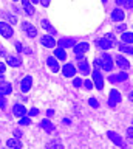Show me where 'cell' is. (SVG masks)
<instances>
[{"mask_svg": "<svg viewBox=\"0 0 133 149\" xmlns=\"http://www.w3.org/2000/svg\"><path fill=\"white\" fill-rule=\"evenodd\" d=\"M40 127H42L45 132H48V134L54 132V124L50 120H42V121H40Z\"/></svg>", "mask_w": 133, "mask_h": 149, "instance_id": "18", "label": "cell"}, {"mask_svg": "<svg viewBox=\"0 0 133 149\" xmlns=\"http://www.w3.org/2000/svg\"><path fill=\"white\" fill-rule=\"evenodd\" d=\"M62 123H63V124H65V126H68V124H70V123H71V121H70V120H68V118H63V120H62Z\"/></svg>", "mask_w": 133, "mask_h": 149, "instance_id": "43", "label": "cell"}, {"mask_svg": "<svg viewBox=\"0 0 133 149\" xmlns=\"http://www.w3.org/2000/svg\"><path fill=\"white\" fill-rule=\"evenodd\" d=\"M42 26H43L47 31L51 33V34H56V28H54V26L51 25V23H50V22L47 20V19H43V20H42Z\"/></svg>", "mask_w": 133, "mask_h": 149, "instance_id": "27", "label": "cell"}, {"mask_svg": "<svg viewBox=\"0 0 133 149\" xmlns=\"http://www.w3.org/2000/svg\"><path fill=\"white\" fill-rule=\"evenodd\" d=\"M11 92H12V87H11L10 82H5V81L0 82V93H3V95H10Z\"/></svg>", "mask_w": 133, "mask_h": 149, "instance_id": "21", "label": "cell"}, {"mask_svg": "<svg viewBox=\"0 0 133 149\" xmlns=\"http://www.w3.org/2000/svg\"><path fill=\"white\" fill-rule=\"evenodd\" d=\"M19 124H20V126H28V124H31V120L26 118V115H25V116H20Z\"/></svg>", "mask_w": 133, "mask_h": 149, "instance_id": "28", "label": "cell"}, {"mask_svg": "<svg viewBox=\"0 0 133 149\" xmlns=\"http://www.w3.org/2000/svg\"><path fill=\"white\" fill-rule=\"evenodd\" d=\"M93 86H96L98 90H102L104 88V78H102V73L99 70V65L94 62V70H93Z\"/></svg>", "mask_w": 133, "mask_h": 149, "instance_id": "2", "label": "cell"}, {"mask_svg": "<svg viewBox=\"0 0 133 149\" xmlns=\"http://www.w3.org/2000/svg\"><path fill=\"white\" fill-rule=\"evenodd\" d=\"M127 78H128V74L127 73H118V74H112V76L108 78V81L110 82H124V81H127Z\"/></svg>", "mask_w": 133, "mask_h": 149, "instance_id": "17", "label": "cell"}, {"mask_svg": "<svg viewBox=\"0 0 133 149\" xmlns=\"http://www.w3.org/2000/svg\"><path fill=\"white\" fill-rule=\"evenodd\" d=\"M16 50L17 51H22V44H20V42H16Z\"/></svg>", "mask_w": 133, "mask_h": 149, "instance_id": "39", "label": "cell"}, {"mask_svg": "<svg viewBox=\"0 0 133 149\" xmlns=\"http://www.w3.org/2000/svg\"><path fill=\"white\" fill-rule=\"evenodd\" d=\"M96 64L98 65H101V67H102L105 72H112L113 70V67H114V62H113V58L110 54H107V53H104L102 56H101L99 59H96L94 61Z\"/></svg>", "mask_w": 133, "mask_h": 149, "instance_id": "1", "label": "cell"}, {"mask_svg": "<svg viewBox=\"0 0 133 149\" xmlns=\"http://www.w3.org/2000/svg\"><path fill=\"white\" fill-rule=\"evenodd\" d=\"M74 44H76L74 39H61V40H59V47H61V48H63V50L74 47Z\"/></svg>", "mask_w": 133, "mask_h": 149, "instance_id": "20", "label": "cell"}, {"mask_svg": "<svg viewBox=\"0 0 133 149\" xmlns=\"http://www.w3.org/2000/svg\"><path fill=\"white\" fill-rule=\"evenodd\" d=\"M22 3H23L25 13L30 14V16H33V14H34V6H33V3H30V0H22Z\"/></svg>", "mask_w": 133, "mask_h": 149, "instance_id": "24", "label": "cell"}, {"mask_svg": "<svg viewBox=\"0 0 133 149\" xmlns=\"http://www.w3.org/2000/svg\"><path fill=\"white\" fill-rule=\"evenodd\" d=\"M114 61H116V65H118L119 68H122V70H128V68H130V62H128L124 56L118 54L116 58H114Z\"/></svg>", "mask_w": 133, "mask_h": 149, "instance_id": "11", "label": "cell"}, {"mask_svg": "<svg viewBox=\"0 0 133 149\" xmlns=\"http://www.w3.org/2000/svg\"><path fill=\"white\" fill-rule=\"evenodd\" d=\"M54 58L59 59V61H65L67 59V53H65V50L63 48H54Z\"/></svg>", "mask_w": 133, "mask_h": 149, "instance_id": "22", "label": "cell"}, {"mask_svg": "<svg viewBox=\"0 0 133 149\" xmlns=\"http://www.w3.org/2000/svg\"><path fill=\"white\" fill-rule=\"evenodd\" d=\"M0 34L5 36L6 39H10V37L14 34V30H12V26L8 22H0Z\"/></svg>", "mask_w": 133, "mask_h": 149, "instance_id": "6", "label": "cell"}, {"mask_svg": "<svg viewBox=\"0 0 133 149\" xmlns=\"http://www.w3.org/2000/svg\"><path fill=\"white\" fill-rule=\"evenodd\" d=\"M125 28H127V26H125V25H124V23H122V25H119V26L116 28V30H118V31H125Z\"/></svg>", "mask_w": 133, "mask_h": 149, "instance_id": "38", "label": "cell"}, {"mask_svg": "<svg viewBox=\"0 0 133 149\" xmlns=\"http://www.w3.org/2000/svg\"><path fill=\"white\" fill-rule=\"evenodd\" d=\"M30 116H36V115H39V109H36V107H33V109H31L30 112Z\"/></svg>", "mask_w": 133, "mask_h": 149, "instance_id": "35", "label": "cell"}, {"mask_svg": "<svg viewBox=\"0 0 133 149\" xmlns=\"http://www.w3.org/2000/svg\"><path fill=\"white\" fill-rule=\"evenodd\" d=\"M14 2H19V0H14Z\"/></svg>", "mask_w": 133, "mask_h": 149, "instance_id": "49", "label": "cell"}, {"mask_svg": "<svg viewBox=\"0 0 133 149\" xmlns=\"http://www.w3.org/2000/svg\"><path fill=\"white\" fill-rule=\"evenodd\" d=\"M124 6L128 8V9H133V0H124Z\"/></svg>", "mask_w": 133, "mask_h": 149, "instance_id": "33", "label": "cell"}, {"mask_svg": "<svg viewBox=\"0 0 133 149\" xmlns=\"http://www.w3.org/2000/svg\"><path fill=\"white\" fill-rule=\"evenodd\" d=\"M114 44H116V42L112 40V39H108V37H105V36L96 40V45H98L99 48H102V50H110V48H113Z\"/></svg>", "mask_w": 133, "mask_h": 149, "instance_id": "5", "label": "cell"}, {"mask_svg": "<svg viewBox=\"0 0 133 149\" xmlns=\"http://www.w3.org/2000/svg\"><path fill=\"white\" fill-rule=\"evenodd\" d=\"M119 50L122 51V53H128V54H133V45L130 44H119Z\"/></svg>", "mask_w": 133, "mask_h": 149, "instance_id": "26", "label": "cell"}, {"mask_svg": "<svg viewBox=\"0 0 133 149\" xmlns=\"http://www.w3.org/2000/svg\"><path fill=\"white\" fill-rule=\"evenodd\" d=\"M5 17H6L11 23H16V22H17V19H16L14 16H11V14H5Z\"/></svg>", "mask_w": 133, "mask_h": 149, "instance_id": "34", "label": "cell"}, {"mask_svg": "<svg viewBox=\"0 0 133 149\" xmlns=\"http://www.w3.org/2000/svg\"><path fill=\"white\" fill-rule=\"evenodd\" d=\"M127 138H128V141L133 143V127H128L127 129Z\"/></svg>", "mask_w": 133, "mask_h": 149, "instance_id": "32", "label": "cell"}, {"mask_svg": "<svg viewBox=\"0 0 133 149\" xmlns=\"http://www.w3.org/2000/svg\"><path fill=\"white\" fill-rule=\"evenodd\" d=\"M88 104H90L91 107H94V109H98V107H99V101L96 100V98H90V100H88Z\"/></svg>", "mask_w": 133, "mask_h": 149, "instance_id": "29", "label": "cell"}, {"mask_svg": "<svg viewBox=\"0 0 133 149\" xmlns=\"http://www.w3.org/2000/svg\"><path fill=\"white\" fill-rule=\"evenodd\" d=\"M3 78H5V73H2V72H0V82L3 81Z\"/></svg>", "mask_w": 133, "mask_h": 149, "instance_id": "44", "label": "cell"}, {"mask_svg": "<svg viewBox=\"0 0 133 149\" xmlns=\"http://www.w3.org/2000/svg\"><path fill=\"white\" fill-rule=\"evenodd\" d=\"M40 42H42V45H43V47H47V48H54V47H56V40H54V37H53V36H50V34L42 36Z\"/></svg>", "mask_w": 133, "mask_h": 149, "instance_id": "8", "label": "cell"}, {"mask_svg": "<svg viewBox=\"0 0 133 149\" xmlns=\"http://www.w3.org/2000/svg\"><path fill=\"white\" fill-rule=\"evenodd\" d=\"M6 146L11 148V149H19V148H22V143H20L19 138H11L6 141Z\"/></svg>", "mask_w": 133, "mask_h": 149, "instance_id": "23", "label": "cell"}, {"mask_svg": "<svg viewBox=\"0 0 133 149\" xmlns=\"http://www.w3.org/2000/svg\"><path fill=\"white\" fill-rule=\"evenodd\" d=\"M47 64H48V67H50V70L51 72H59V62L56 61V58H53V56H50V58L47 59Z\"/></svg>", "mask_w": 133, "mask_h": 149, "instance_id": "19", "label": "cell"}, {"mask_svg": "<svg viewBox=\"0 0 133 149\" xmlns=\"http://www.w3.org/2000/svg\"><path fill=\"white\" fill-rule=\"evenodd\" d=\"M22 26H23L25 33L28 34V37H31V39L37 36V30H36V26H33L31 23H28V22H23V23H22Z\"/></svg>", "mask_w": 133, "mask_h": 149, "instance_id": "10", "label": "cell"}, {"mask_svg": "<svg viewBox=\"0 0 133 149\" xmlns=\"http://www.w3.org/2000/svg\"><path fill=\"white\" fill-rule=\"evenodd\" d=\"M121 39L124 44H133V33H128V31H124Z\"/></svg>", "mask_w": 133, "mask_h": 149, "instance_id": "25", "label": "cell"}, {"mask_svg": "<svg viewBox=\"0 0 133 149\" xmlns=\"http://www.w3.org/2000/svg\"><path fill=\"white\" fill-rule=\"evenodd\" d=\"M124 17H125V14H124V11L121 8H114L112 11V20L114 22H122Z\"/></svg>", "mask_w": 133, "mask_h": 149, "instance_id": "14", "label": "cell"}, {"mask_svg": "<svg viewBox=\"0 0 133 149\" xmlns=\"http://www.w3.org/2000/svg\"><path fill=\"white\" fill-rule=\"evenodd\" d=\"M53 115H54V110H51V109H50V110L47 112V116H48V118H51Z\"/></svg>", "mask_w": 133, "mask_h": 149, "instance_id": "42", "label": "cell"}, {"mask_svg": "<svg viewBox=\"0 0 133 149\" xmlns=\"http://www.w3.org/2000/svg\"><path fill=\"white\" fill-rule=\"evenodd\" d=\"M12 113H14L17 118H20V116H25L26 113H28V110H26L22 104H14V107H12Z\"/></svg>", "mask_w": 133, "mask_h": 149, "instance_id": "15", "label": "cell"}, {"mask_svg": "<svg viewBox=\"0 0 133 149\" xmlns=\"http://www.w3.org/2000/svg\"><path fill=\"white\" fill-rule=\"evenodd\" d=\"M6 64L10 67H20L22 65V59L19 56H14V54H8L6 56Z\"/></svg>", "mask_w": 133, "mask_h": 149, "instance_id": "9", "label": "cell"}, {"mask_svg": "<svg viewBox=\"0 0 133 149\" xmlns=\"http://www.w3.org/2000/svg\"><path fill=\"white\" fill-rule=\"evenodd\" d=\"M82 84H84V81H82L81 78H74V79H73V86H74V87H81Z\"/></svg>", "mask_w": 133, "mask_h": 149, "instance_id": "31", "label": "cell"}, {"mask_svg": "<svg viewBox=\"0 0 133 149\" xmlns=\"http://www.w3.org/2000/svg\"><path fill=\"white\" fill-rule=\"evenodd\" d=\"M5 70H6V65L3 64L2 61H0V72H2V73H5Z\"/></svg>", "mask_w": 133, "mask_h": 149, "instance_id": "37", "label": "cell"}, {"mask_svg": "<svg viewBox=\"0 0 133 149\" xmlns=\"http://www.w3.org/2000/svg\"><path fill=\"white\" fill-rule=\"evenodd\" d=\"M107 135H108V138L112 140V141H113L114 144H116V146H119V148H124V141H122V138L119 137V135H118L116 132H113V130H108Z\"/></svg>", "mask_w": 133, "mask_h": 149, "instance_id": "12", "label": "cell"}, {"mask_svg": "<svg viewBox=\"0 0 133 149\" xmlns=\"http://www.w3.org/2000/svg\"><path fill=\"white\" fill-rule=\"evenodd\" d=\"M31 86H33V78H31V76H25L20 81V90L23 92V93L28 92L30 88H31Z\"/></svg>", "mask_w": 133, "mask_h": 149, "instance_id": "13", "label": "cell"}, {"mask_svg": "<svg viewBox=\"0 0 133 149\" xmlns=\"http://www.w3.org/2000/svg\"><path fill=\"white\" fill-rule=\"evenodd\" d=\"M14 135H16V138H20V137H22V132L16 129V130H14Z\"/></svg>", "mask_w": 133, "mask_h": 149, "instance_id": "40", "label": "cell"}, {"mask_svg": "<svg viewBox=\"0 0 133 149\" xmlns=\"http://www.w3.org/2000/svg\"><path fill=\"white\" fill-rule=\"evenodd\" d=\"M84 87L87 88V90H91V87H93V84H91V81H84Z\"/></svg>", "mask_w": 133, "mask_h": 149, "instance_id": "36", "label": "cell"}, {"mask_svg": "<svg viewBox=\"0 0 133 149\" xmlns=\"http://www.w3.org/2000/svg\"><path fill=\"white\" fill-rule=\"evenodd\" d=\"M102 2H104V3H105V2H107V0H102Z\"/></svg>", "mask_w": 133, "mask_h": 149, "instance_id": "48", "label": "cell"}, {"mask_svg": "<svg viewBox=\"0 0 133 149\" xmlns=\"http://www.w3.org/2000/svg\"><path fill=\"white\" fill-rule=\"evenodd\" d=\"M114 2H116L118 5H122V3H124V0H114Z\"/></svg>", "mask_w": 133, "mask_h": 149, "instance_id": "45", "label": "cell"}, {"mask_svg": "<svg viewBox=\"0 0 133 149\" xmlns=\"http://www.w3.org/2000/svg\"><path fill=\"white\" fill-rule=\"evenodd\" d=\"M6 107V100H5V95L0 93V109H5Z\"/></svg>", "mask_w": 133, "mask_h": 149, "instance_id": "30", "label": "cell"}, {"mask_svg": "<svg viewBox=\"0 0 133 149\" xmlns=\"http://www.w3.org/2000/svg\"><path fill=\"white\" fill-rule=\"evenodd\" d=\"M39 2L42 3L43 6H48V5H50V0H39Z\"/></svg>", "mask_w": 133, "mask_h": 149, "instance_id": "41", "label": "cell"}, {"mask_svg": "<svg viewBox=\"0 0 133 149\" xmlns=\"http://www.w3.org/2000/svg\"><path fill=\"white\" fill-rule=\"evenodd\" d=\"M90 45L87 42H82V44H74V54L77 59H84V53L88 51Z\"/></svg>", "mask_w": 133, "mask_h": 149, "instance_id": "4", "label": "cell"}, {"mask_svg": "<svg viewBox=\"0 0 133 149\" xmlns=\"http://www.w3.org/2000/svg\"><path fill=\"white\" fill-rule=\"evenodd\" d=\"M77 67H79V73H82V74H88L90 73V64L87 62L85 59H79Z\"/></svg>", "mask_w": 133, "mask_h": 149, "instance_id": "16", "label": "cell"}, {"mask_svg": "<svg viewBox=\"0 0 133 149\" xmlns=\"http://www.w3.org/2000/svg\"><path fill=\"white\" fill-rule=\"evenodd\" d=\"M121 93H119L116 88H113V90H110V95H108V106L110 107H116V104L121 102Z\"/></svg>", "mask_w": 133, "mask_h": 149, "instance_id": "3", "label": "cell"}, {"mask_svg": "<svg viewBox=\"0 0 133 149\" xmlns=\"http://www.w3.org/2000/svg\"><path fill=\"white\" fill-rule=\"evenodd\" d=\"M31 3H39V0H31Z\"/></svg>", "mask_w": 133, "mask_h": 149, "instance_id": "47", "label": "cell"}, {"mask_svg": "<svg viewBox=\"0 0 133 149\" xmlns=\"http://www.w3.org/2000/svg\"><path fill=\"white\" fill-rule=\"evenodd\" d=\"M128 96H130V100L133 101V92H130V95H128Z\"/></svg>", "mask_w": 133, "mask_h": 149, "instance_id": "46", "label": "cell"}, {"mask_svg": "<svg viewBox=\"0 0 133 149\" xmlns=\"http://www.w3.org/2000/svg\"><path fill=\"white\" fill-rule=\"evenodd\" d=\"M62 72H63V76H65V78H74V74L77 73L76 67L73 64H65V65H63V68H62Z\"/></svg>", "mask_w": 133, "mask_h": 149, "instance_id": "7", "label": "cell"}]
</instances>
